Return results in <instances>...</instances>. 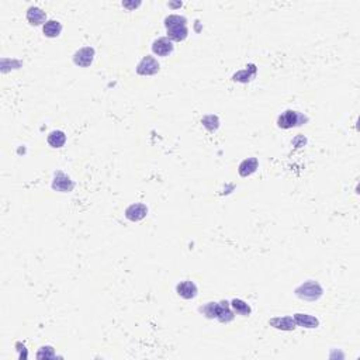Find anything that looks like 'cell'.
Returning a JSON list of instances; mask_svg holds the SVG:
<instances>
[{"instance_id":"obj_1","label":"cell","mask_w":360,"mask_h":360,"mask_svg":"<svg viewBox=\"0 0 360 360\" xmlns=\"http://www.w3.org/2000/svg\"><path fill=\"white\" fill-rule=\"evenodd\" d=\"M165 25L168 29V38L170 41H183L187 38V20L177 14H172L165 18Z\"/></svg>"},{"instance_id":"obj_2","label":"cell","mask_w":360,"mask_h":360,"mask_svg":"<svg viewBox=\"0 0 360 360\" xmlns=\"http://www.w3.org/2000/svg\"><path fill=\"white\" fill-rule=\"evenodd\" d=\"M201 313H204L205 317L209 318H217L221 322H229L234 320L233 311L228 307V302H209L205 307L200 310Z\"/></svg>"},{"instance_id":"obj_3","label":"cell","mask_w":360,"mask_h":360,"mask_svg":"<svg viewBox=\"0 0 360 360\" xmlns=\"http://www.w3.org/2000/svg\"><path fill=\"white\" fill-rule=\"evenodd\" d=\"M322 293H324V290H322L320 283L313 281V280L298 286L296 289V296L300 297L301 300H307V301H317V300H320Z\"/></svg>"},{"instance_id":"obj_4","label":"cell","mask_w":360,"mask_h":360,"mask_svg":"<svg viewBox=\"0 0 360 360\" xmlns=\"http://www.w3.org/2000/svg\"><path fill=\"white\" fill-rule=\"evenodd\" d=\"M305 120H307V118L302 116V114H300V113L293 110H287L279 117L277 124H279L280 128H291L297 127V125H301V122H304Z\"/></svg>"},{"instance_id":"obj_5","label":"cell","mask_w":360,"mask_h":360,"mask_svg":"<svg viewBox=\"0 0 360 360\" xmlns=\"http://www.w3.org/2000/svg\"><path fill=\"white\" fill-rule=\"evenodd\" d=\"M159 70V64L158 61L151 55H146L141 59V62L137 66V73L142 76H151L158 73Z\"/></svg>"},{"instance_id":"obj_6","label":"cell","mask_w":360,"mask_h":360,"mask_svg":"<svg viewBox=\"0 0 360 360\" xmlns=\"http://www.w3.org/2000/svg\"><path fill=\"white\" fill-rule=\"evenodd\" d=\"M73 187H75V183L70 180L69 176H66V174L62 173V172H57V173H55V177H54L53 182L54 190L61 193H68L72 192Z\"/></svg>"},{"instance_id":"obj_7","label":"cell","mask_w":360,"mask_h":360,"mask_svg":"<svg viewBox=\"0 0 360 360\" xmlns=\"http://www.w3.org/2000/svg\"><path fill=\"white\" fill-rule=\"evenodd\" d=\"M94 58V49L92 47H85L76 51V54L73 55V62L78 66H82V68H87L90 66L92 62H93Z\"/></svg>"},{"instance_id":"obj_8","label":"cell","mask_w":360,"mask_h":360,"mask_svg":"<svg viewBox=\"0 0 360 360\" xmlns=\"http://www.w3.org/2000/svg\"><path fill=\"white\" fill-rule=\"evenodd\" d=\"M152 51L153 54H157L158 57H168L169 54H172L173 51V42L166 37L158 38L152 44Z\"/></svg>"},{"instance_id":"obj_9","label":"cell","mask_w":360,"mask_h":360,"mask_svg":"<svg viewBox=\"0 0 360 360\" xmlns=\"http://www.w3.org/2000/svg\"><path fill=\"white\" fill-rule=\"evenodd\" d=\"M146 214H148V207L142 203L131 204V205L125 210V217H127L130 221H134V222L144 220L146 217Z\"/></svg>"},{"instance_id":"obj_10","label":"cell","mask_w":360,"mask_h":360,"mask_svg":"<svg viewBox=\"0 0 360 360\" xmlns=\"http://www.w3.org/2000/svg\"><path fill=\"white\" fill-rule=\"evenodd\" d=\"M176 291L182 298L185 300H192L194 297L197 296V286L194 285L190 280H185V281H180L179 285L176 286Z\"/></svg>"},{"instance_id":"obj_11","label":"cell","mask_w":360,"mask_h":360,"mask_svg":"<svg viewBox=\"0 0 360 360\" xmlns=\"http://www.w3.org/2000/svg\"><path fill=\"white\" fill-rule=\"evenodd\" d=\"M269 324L277 329H283V331H291L296 328V321L293 317H277V318L269 321Z\"/></svg>"},{"instance_id":"obj_12","label":"cell","mask_w":360,"mask_h":360,"mask_svg":"<svg viewBox=\"0 0 360 360\" xmlns=\"http://www.w3.org/2000/svg\"><path fill=\"white\" fill-rule=\"evenodd\" d=\"M258 166H259V162H258L256 158H248V159H245L244 162L239 165L238 172L242 177H246V176H250L252 173H255Z\"/></svg>"},{"instance_id":"obj_13","label":"cell","mask_w":360,"mask_h":360,"mask_svg":"<svg viewBox=\"0 0 360 360\" xmlns=\"http://www.w3.org/2000/svg\"><path fill=\"white\" fill-rule=\"evenodd\" d=\"M294 321H296V325H300L302 328H317L320 325V321L308 314H296Z\"/></svg>"},{"instance_id":"obj_14","label":"cell","mask_w":360,"mask_h":360,"mask_svg":"<svg viewBox=\"0 0 360 360\" xmlns=\"http://www.w3.org/2000/svg\"><path fill=\"white\" fill-rule=\"evenodd\" d=\"M45 18H47L45 12H42L38 7H30L27 12V20L31 25H40L45 21Z\"/></svg>"},{"instance_id":"obj_15","label":"cell","mask_w":360,"mask_h":360,"mask_svg":"<svg viewBox=\"0 0 360 360\" xmlns=\"http://www.w3.org/2000/svg\"><path fill=\"white\" fill-rule=\"evenodd\" d=\"M42 31H44V34L47 35V37H49V38H55V37H58V35L61 34L62 25H61V23L57 21V20H48L47 23L44 24Z\"/></svg>"},{"instance_id":"obj_16","label":"cell","mask_w":360,"mask_h":360,"mask_svg":"<svg viewBox=\"0 0 360 360\" xmlns=\"http://www.w3.org/2000/svg\"><path fill=\"white\" fill-rule=\"evenodd\" d=\"M66 142V135L64 131H53V133L48 135V144L53 146V148H62Z\"/></svg>"},{"instance_id":"obj_17","label":"cell","mask_w":360,"mask_h":360,"mask_svg":"<svg viewBox=\"0 0 360 360\" xmlns=\"http://www.w3.org/2000/svg\"><path fill=\"white\" fill-rule=\"evenodd\" d=\"M231 307L235 310V313L241 314V315H245V317L250 314L249 304H246V302L242 301V300H239V298H234L233 301H231Z\"/></svg>"},{"instance_id":"obj_18","label":"cell","mask_w":360,"mask_h":360,"mask_svg":"<svg viewBox=\"0 0 360 360\" xmlns=\"http://www.w3.org/2000/svg\"><path fill=\"white\" fill-rule=\"evenodd\" d=\"M37 357L38 359H53V357H55V352H54V349L51 348V346H44V348L40 349V352L37 353Z\"/></svg>"},{"instance_id":"obj_19","label":"cell","mask_w":360,"mask_h":360,"mask_svg":"<svg viewBox=\"0 0 360 360\" xmlns=\"http://www.w3.org/2000/svg\"><path fill=\"white\" fill-rule=\"evenodd\" d=\"M140 5H141L140 2H138V3H127V2H124V3H122V6L128 7V9H134V7L140 6Z\"/></svg>"}]
</instances>
